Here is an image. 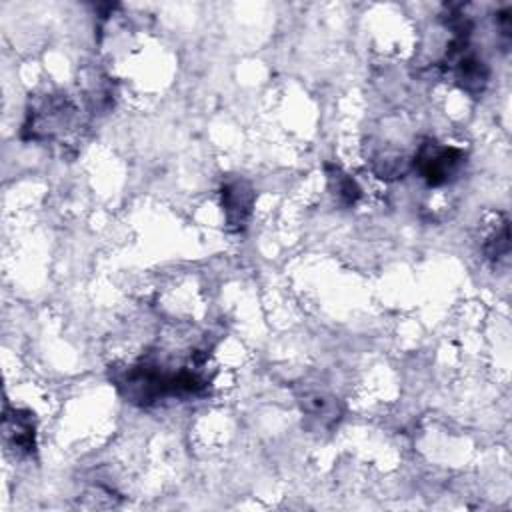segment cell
<instances>
[{"label":"cell","mask_w":512,"mask_h":512,"mask_svg":"<svg viewBox=\"0 0 512 512\" xmlns=\"http://www.w3.org/2000/svg\"><path fill=\"white\" fill-rule=\"evenodd\" d=\"M110 378L128 402L142 408L168 396H204L210 388V380L196 368L184 366L176 372H168L152 358L114 368Z\"/></svg>","instance_id":"1"},{"label":"cell","mask_w":512,"mask_h":512,"mask_svg":"<svg viewBox=\"0 0 512 512\" xmlns=\"http://www.w3.org/2000/svg\"><path fill=\"white\" fill-rule=\"evenodd\" d=\"M466 164V152L456 146L440 144L434 138L422 140L412 160L416 174L430 186H446L458 178Z\"/></svg>","instance_id":"2"},{"label":"cell","mask_w":512,"mask_h":512,"mask_svg":"<svg viewBox=\"0 0 512 512\" xmlns=\"http://www.w3.org/2000/svg\"><path fill=\"white\" fill-rule=\"evenodd\" d=\"M76 124V106L66 96H46L32 106L22 126V138L26 140H54Z\"/></svg>","instance_id":"3"},{"label":"cell","mask_w":512,"mask_h":512,"mask_svg":"<svg viewBox=\"0 0 512 512\" xmlns=\"http://www.w3.org/2000/svg\"><path fill=\"white\" fill-rule=\"evenodd\" d=\"M468 40L470 36H454L446 46V54L440 64L454 74V82L466 94L478 98L488 86L490 68L476 52H472Z\"/></svg>","instance_id":"4"},{"label":"cell","mask_w":512,"mask_h":512,"mask_svg":"<svg viewBox=\"0 0 512 512\" xmlns=\"http://www.w3.org/2000/svg\"><path fill=\"white\" fill-rule=\"evenodd\" d=\"M256 192L252 184L240 176H230L220 186V206L224 212L226 228L230 232H242L252 216Z\"/></svg>","instance_id":"5"},{"label":"cell","mask_w":512,"mask_h":512,"mask_svg":"<svg viewBox=\"0 0 512 512\" xmlns=\"http://www.w3.org/2000/svg\"><path fill=\"white\" fill-rule=\"evenodd\" d=\"M2 430L6 446L18 456H34L36 452V424L34 414L22 408L4 406Z\"/></svg>","instance_id":"6"},{"label":"cell","mask_w":512,"mask_h":512,"mask_svg":"<svg viewBox=\"0 0 512 512\" xmlns=\"http://www.w3.org/2000/svg\"><path fill=\"white\" fill-rule=\"evenodd\" d=\"M298 402H300L302 414L316 420L324 428H332L340 420V408L334 396H328L320 390H312V392H304L298 398Z\"/></svg>","instance_id":"7"},{"label":"cell","mask_w":512,"mask_h":512,"mask_svg":"<svg viewBox=\"0 0 512 512\" xmlns=\"http://www.w3.org/2000/svg\"><path fill=\"white\" fill-rule=\"evenodd\" d=\"M324 170H326V178H328V188H330L332 196L336 198V202L344 208L354 206L362 196V190H360L358 182L336 164L328 162L324 166Z\"/></svg>","instance_id":"8"},{"label":"cell","mask_w":512,"mask_h":512,"mask_svg":"<svg viewBox=\"0 0 512 512\" xmlns=\"http://www.w3.org/2000/svg\"><path fill=\"white\" fill-rule=\"evenodd\" d=\"M482 252L486 256L488 262H492V266H502L508 264L510 258V226H508V218L502 216V222L496 224V228L486 236V240L482 242Z\"/></svg>","instance_id":"9"},{"label":"cell","mask_w":512,"mask_h":512,"mask_svg":"<svg viewBox=\"0 0 512 512\" xmlns=\"http://www.w3.org/2000/svg\"><path fill=\"white\" fill-rule=\"evenodd\" d=\"M496 28L500 32L504 46H508L510 38H512V10L508 6L496 12Z\"/></svg>","instance_id":"10"}]
</instances>
